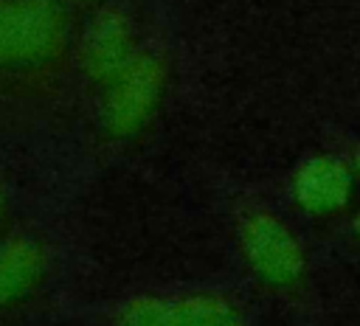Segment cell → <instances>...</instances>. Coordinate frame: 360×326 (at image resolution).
<instances>
[{
	"instance_id": "6da1fadb",
	"label": "cell",
	"mask_w": 360,
	"mask_h": 326,
	"mask_svg": "<svg viewBox=\"0 0 360 326\" xmlns=\"http://www.w3.org/2000/svg\"><path fill=\"white\" fill-rule=\"evenodd\" d=\"M68 53V0H0V93L53 84Z\"/></svg>"
},
{
	"instance_id": "7a4b0ae2",
	"label": "cell",
	"mask_w": 360,
	"mask_h": 326,
	"mask_svg": "<svg viewBox=\"0 0 360 326\" xmlns=\"http://www.w3.org/2000/svg\"><path fill=\"white\" fill-rule=\"evenodd\" d=\"M236 247L248 273L273 292H292L307 278V250L273 211L253 208L236 225Z\"/></svg>"
},
{
	"instance_id": "3957f363",
	"label": "cell",
	"mask_w": 360,
	"mask_h": 326,
	"mask_svg": "<svg viewBox=\"0 0 360 326\" xmlns=\"http://www.w3.org/2000/svg\"><path fill=\"white\" fill-rule=\"evenodd\" d=\"M169 84V65L160 51L141 48L135 62L104 87L101 96V132L110 141H132L138 138L163 104V93Z\"/></svg>"
},
{
	"instance_id": "277c9868",
	"label": "cell",
	"mask_w": 360,
	"mask_h": 326,
	"mask_svg": "<svg viewBox=\"0 0 360 326\" xmlns=\"http://www.w3.org/2000/svg\"><path fill=\"white\" fill-rule=\"evenodd\" d=\"M79 67L90 84L104 90L112 84L141 53L132 17L118 6H98L79 37Z\"/></svg>"
},
{
	"instance_id": "5b68a950",
	"label": "cell",
	"mask_w": 360,
	"mask_h": 326,
	"mask_svg": "<svg viewBox=\"0 0 360 326\" xmlns=\"http://www.w3.org/2000/svg\"><path fill=\"white\" fill-rule=\"evenodd\" d=\"M354 171L335 155L307 157L290 180V197L298 211L315 219L340 216L354 197Z\"/></svg>"
},
{
	"instance_id": "8992f818",
	"label": "cell",
	"mask_w": 360,
	"mask_h": 326,
	"mask_svg": "<svg viewBox=\"0 0 360 326\" xmlns=\"http://www.w3.org/2000/svg\"><path fill=\"white\" fill-rule=\"evenodd\" d=\"M48 278V250L37 236H0V312L25 304Z\"/></svg>"
},
{
	"instance_id": "52a82bcc",
	"label": "cell",
	"mask_w": 360,
	"mask_h": 326,
	"mask_svg": "<svg viewBox=\"0 0 360 326\" xmlns=\"http://www.w3.org/2000/svg\"><path fill=\"white\" fill-rule=\"evenodd\" d=\"M172 312L174 326H248L242 306L233 298L211 289L172 298Z\"/></svg>"
},
{
	"instance_id": "ba28073f",
	"label": "cell",
	"mask_w": 360,
	"mask_h": 326,
	"mask_svg": "<svg viewBox=\"0 0 360 326\" xmlns=\"http://www.w3.org/2000/svg\"><path fill=\"white\" fill-rule=\"evenodd\" d=\"M115 326H174L172 298L163 295H135L118 306Z\"/></svg>"
},
{
	"instance_id": "9c48e42d",
	"label": "cell",
	"mask_w": 360,
	"mask_h": 326,
	"mask_svg": "<svg viewBox=\"0 0 360 326\" xmlns=\"http://www.w3.org/2000/svg\"><path fill=\"white\" fill-rule=\"evenodd\" d=\"M6 222H8V191L0 180V230L6 228Z\"/></svg>"
},
{
	"instance_id": "30bf717a",
	"label": "cell",
	"mask_w": 360,
	"mask_h": 326,
	"mask_svg": "<svg viewBox=\"0 0 360 326\" xmlns=\"http://www.w3.org/2000/svg\"><path fill=\"white\" fill-rule=\"evenodd\" d=\"M352 171L360 180V149H354V155H352Z\"/></svg>"
},
{
	"instance_id": "8fae6325",
	"label": "cell",
	"mask_w": 360,
	"mask_h": 326,
	"mask_svg": "<svg viewBox=\"0 0 360 326\" xmlns=\"http://www.w3.org/2000/svg\"><path fill=\"white\" fill-rule=\"evenodd\" d=\"M352 233H354V239L360 242V214H357V216L352 219Z\"/></svg>"
},
{
	"instance_id": "7c38bea8",
	"label": "cell",
	"mask_w": 360,
	"mask_h": 326,
	"mask_svg": "<svg viewBox=\"0 0 360 326\" xmlns=\"http://www.w3.org/2000/svg\"><path fill=\"white\" fill-rule=\"evenodd\" d=\"M68 3H96V0H68Z\"/></svg>"
}]
</instances>
